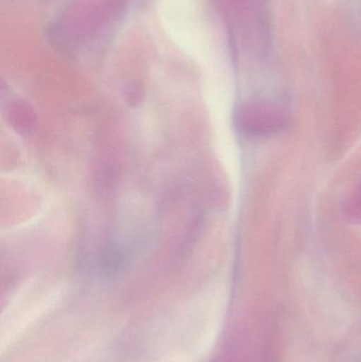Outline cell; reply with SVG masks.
Returning a JSON list of instances; mask_svg holds the SVG:
<instances>
[{"label": "cell", "mask_w": 361, "mask_h": 362, "mask_svg": "<svg viewBox=\"0 0 361 362\" xmlns=\"http://www.w3.org/2000/svg\"><path fill=\"white\" fill-rule=\"evenodd\" d=\"M288 112L269 101L246 104L237 112V123L248 135L266 137L281 133L290 125Z\"/></svg>", "instance_id": "cell-1"}, {"label": "cell", "mask_w": 361, "mask_h": 362, "mask_svg": "<svg viewBox=\"0 0 361 362\" xmlns=\"http://www.w3.org/2000/svg\"><path fill=\"white\" fill-rule=\"evenodd\" d=\"M345 213L354 221H361V182L345 204Z\"/></svg>", "instance_id": "cell-2"}]
</instances>
